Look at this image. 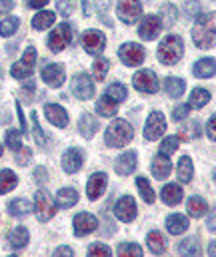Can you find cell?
Segmentation results:
<instances>
[{"mask_svg": "<svg viewBox=\"0 0 216 257\" xmlns=\"http://www.w3.org/2000/svg\"><path fill=\"white\" fill-rule=\"evenodd\" d=\"M2 180H0V192L2 193H8L12 192L14 188H16V174L12 172V170H2Z\"/></svg>", "mask_w": 216, "mask_h": 257, "instance_id": "cell-37", "label": "cell"}, {"mask_svg": "<svg viewBox=\"0 0 216 257\" xmlns=\"http://www.w3.org/2000/svg\"><path fill=\"white\" fill-rule=\"evenodd\" d=\"M170 172H172V164H170L168 156L160 154V156H156V158L152 160V176H154L156 180H164V178H168Z\"/></svg>", "mask_w": 216, "mask_h": 257, "instance_id": "cell-21", "label": "cell"}, {"mask_svg": "<svg viewBox=\"0 0 216 257\" xmlns=\"http://www.w3.org/2000/svg\"><path fill=\"white\" fill-rule=\"evenodd\" d=\"M14 156H16V162H18L20 166H26V164L30 162V150H28L26 146H20L18 150H14Z\"/></svg>", "mask_w": 216, "mask_h": 257, "instance_id": "cell-46", "label": "cell"}, {"mask_svg": "<svg viewBox=\"0 0 216 257\" xmlns=\"http://www.w3.org/2000/svg\"><path fill=\"white\" fill-rule=\"evenodd\" d=\"M12 8V4L8 2V0H2V12H6V10H10Z\"/></svg>", "mask_w": 216, "mask_h": 257, "instance_id": "cell-58", "label": "cell"}, {"mask_svg": "<svg viewBox=\"0 0 216 257\" xmlns=\"http://www.w3.org/2000/svg\"><path fill=\"white\" fill-rule=\"evenodd\" d=\"M190 108H192L190 104H182V106H176V108H174V112H172V118H174L176 122L184 120V118L188 116V110H190Z\"/></svg>", "mask_w": 216, "mask_h": 257, "instance_id": "cell-48", "label": "cell"}, {"mask_svg": "<svg viewBox=\"0 0 216 257\" xmlns=\"http://www.w3.org/2000/svg\"><path fill=\"white\" fill-rule=\"evenodd\" d=\"M176 174H178V180L182 184H188L192 180V174H194V168H192V160L188 156H182L178 160V168H176Z\"/></svg>", "mask_w": 216, "mask_h": 257, "instance_id": "cell-23", "label": "cell"}, {"mask_svg": "<svg viewBox=\"0 0 216 257\" xmlns=\"http://www.w3.org/2000/svg\"><path fill=\"white\" fill-rule=\"evenodd\" d=\"M32 130H34V140L38 142V146H42L44 144V134H42V128L38 124V116L36 114H32Z\"/></svg>", "mask_w": 216, "mask_h": 257, "instance_id": "cell-47", "label": "cell"}, {"mask_svg": "<svg viewBox=\"0 0 216 257\" xmlns=\"http://www.w3.org/2000/svg\"><path fill=\"white\" fill-rule=\"evenodd\" d=\"M18 24H20V20H18V18H14V16H4V18H2V22H0V34H2L4 38L12 36V34H14V30L18 28Z\"/></svg>", "mask_w": 216, "mask_h": 257, "instance_id": "cell-38", "label": "cell"}, {"mask_svg": "<svg viewBox=\"0 0 216 257\" xmlns=\"http://www.w3.org/2000/svg\"><path fill=\"white\" fill-rule=\"evenodd\" d=\"M134 168H136V154H134V152L122 154V156L116 160V166H114V170H116L118 176H130V174L134 172Z\"/></svg>", "mask_w": 216, "mask_h": 257, "instance_id": "cell-19", "label": "cell"}, {"mask_svg": "<svg viewBox=\"0 0 216 257\" xmlns=\"http://www.w3.org/2000/svg\"><path fill=\"white\" fill-rule=\"evenodd\" d=\"M166 229L172 233V235H180V233H184L186 229H188V219L184 217V215H170L168 219H166Z\"/></svg>", "mask_w": 216, "mask_h": 257, "instance_id": "cell-24", "label": "cell"}, {"mask_svg": "<svg viewBox=\"0 0 216 257\" xmlns=\"http://www.w3.org/2000/svg\"><path fill=\"white\" fill-rule=\"evenodd\" d=\"M30 209H32V205H30L26 199H14V201H10V205H8V211H10V215H14V217H24V215L30 213Z\"/></svg>", "mask_w": 216, "mask_h": 257, "instance_id": "cell-31", "label": "cell"}, {"mask_svg": "<svg viewBox=\"0 0 216 257\" xmlns=\"http://www.w3.org/2000/svg\"><path fill=\"white\" fill-rule=\"evenodd\" d=\"M106 96H110L116 102H122V100H126V88L122 84H112V86H108Z\"/></svg>", "mask_w": 216, "mask_h": 257, "instance_id": "cell-41", "label": "cell"}, {"mask_svg": "<svg viewBox=\"0 0 216 257\" xmlns=\"http://www.w3.org/2000/svg\"><path fill=\"white\" fill-rule=\"evenodd\" d=\"M72 225H74V233L78 235V237H82V235H88V233H92L94 229H96V225H98V219L92 215V213H78L76 217H74V221H72Z\"/></svg>", "mask_w": 216, "mask_h": 257, "instance_id": "cell-14", "label": "cell"}, {"mask_svg": "<svg viewBox=\"0 0 216 257\" xmlns=\"http://www.w3.org/2000/svg\"><path fill=\"white\" fill-rule=\"evenodd\" d=\"M178 251H180L182 255H198V253H200V243H198L196 237H188L186 241H182V243L178 245Z\"/></svg>", "mask_w": 216, "mask_h": 257, "instance_id": "cell-39", "label": "cell"}, {"mask_svg": "<svg viewBox=\"0 0 216 257\" xmlns=\"http://www.w3.org/2000/svg\"><path fill=\"white\" fill-rule=\"evenodd\" d=\"M54 24V12H38L34 18H32V26L36 30H46L48 26Z\"/></svg>", "mask_w": 216, "mask_h": 257, "instance_id": "cell-35", "label": "cell"}, {"mask_svg": "<svg viewBox=\"0 0 216 257\" xmlns=\"http://www.w3.org/2000/svg\"><path fill=\"white\" fill-rule=\"evenodd\" d=\"M78 130H80V134L82 136H86V138H92L94 136V132L98 130V124H96V120L86 112L82 118H80V124H78Z\"/></svg>", "mask_w": 216, "mask_h": 257, "instance_id": "cell-33", "label": "cell"}, {"mask_svg": "<svg viewBox=\"0 0 216 257\" xmlns=\"http://www.w3.org/2000/svg\"><path fill=\"white\" fill-rule=\"evenodd\" d=\"M116 12H118V18L126 24H132L140 18L142 14V6L138 0H120L118 6H116Z\"/></svg>", "mask_w": 216, "mask_h": 257, "instance_id": "cell-7", "label": "cell"}, {"mask_svg": "<svg viewBox=\"0 0 216 257\" xmlns=\"http://www.w3.org/2000/svg\"><path fill=\"white\" fill-rule=\"evenodd\" d=\"M216 74V60L212 58H202L194 64V76L198 78H210Z\"/></svg>", "mask_w": 216, "mask_h": 257, "instance_id": "cell-25", "label": "cell"}, {"mask_svg": "<svg viewBox=\"0 0 216 257\" xmlns=\"http://www.w3.org/2000/svg\"><path fill=\"white\" fill-rule=\"evenodd\" d=\"M44 114H46L48 122L54 124L56 128H64V126L68 124V114H66V110H64L62 106H58V104H46Z\"/></svg>", "mask_w": 216, "mask_h": 257, "instance_id": "cell-18", "label": "cell"}, {"mask_svg": "<svg viewBox=\"0 0 216 257\" xmlns=\"http://www.w3.org/2000/svg\"><path fill=\"white\" fill-rule=\"evenodd\" d=\"M208 102H210V92H206L202 88L192 90V94H190V106L192 108H204Z\"/></svg>", "mask_w": 216, "mask_h": 257, "instance_id": "cell-36", "label": "cell"}, {"mask_svg": "<svg viewBox=\"0 0 216 257\" xmlns=\"http://www.w3.org/2000/svg\"><path fill=\"white\" fill-rule=\"evenodd\" d=\"M162 30V22L158 16H146L140 26H138V34L142 40H154Z\"/></svg>", "mask_w": 216, "mask_h": 257, "instance_id": "cell-16", "label": "cell"}, {"mask_svg": "<svg viewBox=\"0 0 216 257\" xmlns=\"http://www.w3.org/2000/svg\"><path fill=\"white\" fill-rule=\"evenodd\" d=\"M104 188H106V174H92V178L88 180V184H86V193H88V197L90 199H98L102 192H104Z\"/></svg>", "mask_w": 216, "mask_h": 257, "instance_id": "cell-20", "label": "cell"}, {"mask_svg": "<svg viewBox=\"0 0 216 257\" xmlns=\"http://www.w3.org/2000/svg\"><path fill=\"white\" fill-rule=\"evenodd\" d=\"M208 255H210V257H216V241H212V243L208 245Z\"/></svg>", "mask_w": 216, "mask_h": 257, "instance_id": "cell-57", "label": "cell"}, {"mask_svg": "<svg viewBox=\"0 0 216 257\" xmlns=\"http://www.w3.org/2000/svg\"><path fill=\"white\" fill-rule=\"evenodd\" d=\"M118 54H120V60L126 66H138L144 62V48L140 44H134V42L122 44Z\"/></svg>", "mask_w": 216, "mask_h": 257, "instance_id": "cell-8", "label": "cell"}, {"mask_svg": "<svg viewBox=\"0 0 216 257\" xmlns=\"http://www.w3.org/2000/svg\"><path fill=\"white\" fill-rule=\"evenodd\" d=\"M34 66H36V50L26 48V52L22 54V60L12 66V76L18 80H24L34 72Z\"/></svg>", "mask_w": 216, "mask_h": 257, "instance_id": "cell-5", "label": "cell"}, {"mask_svg": "<svg viewBox=\"0 0 216 257\" xmlns=\"http://www.w3.org/2000/svg\"><path fill=\"white\" fill-rule=\"evenodd\" d=\"M88 253H90V255H106L108 257L112 251H110L106 245H102V243H92V245L88 247Z\"/></svg>", "mask_w": 216, "mask_h": 257, "instance_id": "cell-49", "label": "cell"}, {"mask_svg": "<svg viewBox=\"0 0 216 257\" xmlns=\"http://www.w3.org/2000/svg\"><path fill=\"white\" fill-rule=\"evenodd\" d=\"M72 94L80 100H90L94 96V84L86 74H76L72 78Z\"/></svg>", "mask_w": 216, "mask_h": 257, "instance_id": "cell-11", "label": "cell"}, {"mask_svg": "<svg viewBox=\"0 0 216 257\" xmlns=\"http://www.w3.org/2000/svg\"><path fill=\"white\" fill-rule=\"evenodd\" d=\"M114 215H116L120 221H124V223L132 221L134 215H136V201H134V197H130V195L120 197V199L116 201V205H114Z\"/></svg>", "mask_w": 216, "mask_h": 257, "instance_id": "cell-12", "label": "cell"}, {"mask_svg": "<svg viewBox=\"0 0 216 257\" xmlns=\"http://www.w3.org/2000/svg\"><path fill=\"white\" fill-rule=\"evenodd\" d=\"M206 209H208V205H206V201L202 199V197H198V195H194V197H190L188 199V215L190 217H204L206 215Z\"/></svg>", "mask_w": 216, "mask_h": 257, "instance_id": "cell-27", "label": "cell"}, {"mask_svg": "<svg viewBox=\"0 0 216 257\" xmlns=\"http://www.w3.org/2000/svg\"><path fill=\"white\" fill-rule=\"evenodd\" d=\"M136 186H138V190H140V195H142V199L146 203H152L154 201V190L150 188V184H148V180L146 178H136Z\"/></svg>", "mask_w": 216, "mask_h": 257, "instance_id": "cell-40", "label": "cell"}, {"mask_svg": "<svg viewBox=\"0 0 216 257\" xmlns=\"http://www.w3.org/2000/svg\"><path fill=\"white\" fill-rule=\"evenodd\" d=\"M200 124L198 122H186L182 130H180V138L184 140V142H192V140H196V138H200Z\"/></svg>", "mask_w": 216, "mask_h": 257, "instance_id": "cell-34", "label": "cell"}, {"mask_svg": "<svg viewBox=\"0 0 216 257\" xmlns=\"http://www.w3.org/2000/svg\"><path fill=\"white\" fill-rule=\"evenodd\" d=\"M58 10H60L64 16H70V12L74 10V2H72V0H60V2H58Z\"/></svg>", "mask_w": 216, "mask_h": 257, "instance_id": "cell-50", "label": "cell"}, {"mask_svg": "<svg viewBox=\"0 0 216 257\" xmlns=\"http://www.w3.org/2000/svg\"><path fill=\"white\" fill-rule=\"evenodd\" d=\"M208 229H210V231H216V209L210 213V217H208Z\"/></svg>", "mask_w": 216, "mask_h": 257, "instance_id": "cell-54", "label": "cell"}, {"mask_svg": "<svg viewBox=\"0 0 216 257\" xmlns=\"http://www.w3.org/2000/svg\"><path fill=\"white\" fill-rule=\"evenodd\" d=\"M96 112L100 116H104V118H110V116H114L118 112V102L112 100L110 96H104V98H100L96 102Z\"/></svg>", "mask_w": 216, "mask_h": 257, "instance_id": "cell-22", "label": "cell"}, {"mask_svg": "<svg viewBox=\"0 0 216 257\" xmlns=\"http://www.w3.org/2000/svg\"><path fill=\"white\" fill-rule=\"evenodd\" d=\"M176 148H178V138L170 136V138H166V140L162 142V146H160V154L170 156L172 152H176Z\"/></svg>", "mask_w": 216, "mask_h": 257, "instance_id": "cell-43", "label": "cell"}, {"mask_svg": "<svg viewBox=\"0 0 216 257\" xmlns=\"http://www.w3.org/2000/svg\"><path fill=\"white\" fill-rule=\"evenodd\" d=\"M132 84H134L136 90L146 92V94H156L158 88H160L156 74L150 72V70H140V72H136L134 78H132Z\"/></svg>", "mask_w": 216, "mask_h": 257, "instance_id": "cell-6", "label": "cell"}, {"mask_svg": "<svg viewBox=\"0 0 216 257\" xmlns=\"http://www.w3.org/2000/svg\"><path fill=\"white\" fill-rule=\"evenodd\" d=\"M164 88H166V94H168L170 98H180V96L184 94V90H186V84H184V80H180V78H166Z\"/></svg>", "mask_w": 216, "mask_h": 257, "instance_id": "cell-29", "label": "cell"}, {"mask_svg": "<svg viewBox=\"0 0 216 257\" xmlns=\"http://www.w3.org/2000/svg\"><path fill=\"white\" fill-rule=\"evenodd\" d=\"M34 88H36V86H34V82H26V84H24V88H22V94H24V100H26V102H30V100H32Z\"/></svg>", "mask_w": 216, "mask_h": 257, "instance_id": "cell-52", "label": "cell"}, {"mask_svg": "<svg viewBox=\"0 0 216 257\" xmlns=\"http://www.w3.org/2000/svg\"><path fill=\"white\" fill-rule=\"evenodd\" d=\"M192 40L198 48L208 50L216 44V12H208L196 18L192 28Z\"/></svg>", "mask_w": 216, "mask_h": 257, "instance_id": "cell-1", "label": "cell"}, {"mask_svg": "<svg viewBox=\"0 0 216 257\" xmlns=\"http://www.w3.org/2000/svg\"><path fill=\"white\" fill-rule=\"evenodd\" d=\"M76 201H78V193L70 190V188H64V190H60V192L56 193L58 207H72Z\"/></svg>", "mask_w": 216, "mask_h": 257, "instance_id": "cell-32", "label": "cell"}, {"mask_svg": "<svg viewBox=\"0 0 216 257\" xmlns=\"http://www.w3.org/2000/svg\"><path fill=\"white\" fill-rule=\"evenodd\" d=\"M162 201L166 205H176L182 201V190L176 184H168L162 188Z\"/></svg>", "mask_w": 216, "mask_h": 257, "instance_id": "cell-26", "label": "cell"}, {"mask_svg": "<svg viewBox=\"0 0 216 257\" xmlns=\"http://www.w3.org/2000/svg\"><path fill=\"white\" fill-rule=\"evenodd\" d=\"M132 136H134V130H132V126L126 120H114L106 128L104 142L110 148H122V146H126L132 140Z\"/></svg>", "mask_w": 216, "mask_h": 257, "instance_id": "cell-3", "label": "cell"}, {"mask_svg": "<svg viewBox=\"0 0 216 257\" xmlns=\"http://www.w3.org/2000/svg\"><path fill=\"white\" fill-rule=\"evenodd\" d=\"M82 46L88 54H100L106 46V38L98 30H86L84 36H82Z\"/></svg>", "mask_w": 216, "mask_h": 257, "instance_id": "cell-10", "label": "cell"}, {"mask_svg": "<svg viewBox=\"0 0 216 257\" xmlns=\"http://www.w3.org/2000/svg\"><path fill=\"white\" fill-rule=\"evenodd\" d=\"M8 241H10L12 249H22L28 243V231L24 227H14L12 233L8 235Z\"/></svg>", "mask_w": 216, "mask_h": 257, "instance_id": "cell-28", "label": "cell"}, {"mask_svg": "<svg viewBox=\"0 0 216 257\" xmlns=\"http://www.w3.org/2000/svg\"><path fill=\"white\" fill-rule=\"evenodd\" d=\"M182 52H184V42H182V38L176 36V34H168V36L160 42V46H158V60H160L162 64L172 66L182 58Z\"/></svg>", "mask_w": 216, "mask_h": 257, "instance_id": "cell-2", "label": "cell"}, {"mask_svg": "<svg viewBox=\"0 0 216 257\" xmlns=\"http://www.w3.org/2000/svg\"><path fill=\"white\" fill-rule=\"evenodd\" d=\"M146 245H148V249H150L152 253H164V251H166V241H164L162 233H158V231L148 233Z\"/></svg>", "mask_w": 216, "mask_h": 257, "instance_id": "cell-30", "label": "cell"}, {"mask_svg": "<svg viewBox=\"0 0 216 257\" xmlns=\"http://www.w3.org/2000/svg\"><path fill=\"white\" fill-rule=\"evenodd\" d=\"M82 168V152L76 148H68L62 154V170L66 174H76Z\"/></svg>", "mask_w": 216, "mask_h": 257, "instance_id": "cell-17", "label": "cell"}, {"mask_svg": "<svg viewBox=\"0 0 216 257\" xmlns=\"http://www.w3.org/2000/svg\"><path fill=\"white\" fill-rule=\"evenodd\" d=\"M64 78H66V72L62 64H48L42 70V80L52 88H60L64 84Z\"/></svg>", "mask_w": 216, "mask_h": 257, "instance_id": "cell-15", "label": "cell"}, {"mask_svg": "<svg viewBox=\"0 0 216 257\" xmlns=\"http://www.w3.org/2000/svg\"><path fill=\"white\" fill-rule=\"evenodd\" d=\"M198 10H200L198 2H196V0H188V4H186V14H188V16H196Z\"/></svg>", "mask_w": 216, "mask_h": 257, "instance_id": "cell-53", "label": "cell"}, {"mask_svg": "<svg viewBox=\"0 0 216 257\" xmlns=\"http://www.w3.org/2000/svg\"><path fill=\"white\" fill-rule=\"evenodd\" d=\"M108 60L106 58H102V60H96L94 66H92V70H94V78L96 80H104V76H106V72H108Z\"/></svg>", "mask_w": 216, "mask_h": 257, "instance_id": "cell-44", "label": "cell"}, {"mask_svg": "<svg viewBox=\"0 0 216 257\" xmlns=\"http://www.w3.org/2000/svg\"><path fill=\"white\" fill-rule=\"evenodd\" d=\"M48 4V0H30V6L32 8H42V6H46Z\"/></svg>", "mask_w": 216, "mask_h": 257, "instance_id": "cell-56", "label": "cell"}, {"mask_svg": "<svg viewBox=\"0 0 216 257\" xmlns=\"http://www.w3.org/2000/svg\"><path fill=\"white\" fill-rule=\"evenodd\" d=\"M54 255H72V249L70 247H58L54 251Z\"/></svg>", "mask_w": 216, "mask_h": 257, "instance_id": "cell-55", "label": "cell"}, {"mask_svg": "<svg viewBox=\"0 0 216 257\" xmlns=\"http://www.w3.org/2000/svg\"><path fill=\"white\" fill-rule=\"evenodd\" d=\"M206 134H208V138L216 142V114L208 120V124H206Z\"/></svg>", "mask_w": 216, "mask_h": 257, "instance_id": "cell-51", "label": "cell"}, {"mask_svg": "<svg viewBox=\"0 0 216 257\" xmlns=\"http://www.w3.org/2000/svg\"><path fill=\"white\" fill-rule=\"evenodd\" d=\"M72 42V28L68 24H60L52 30V34L48 36V48L52 52H62L66 48V44Z\"/></svg>", "mask_w": 216, "mask_h": 257, "instance_id": "cell-4", "label": "cell"}, {"mask_svg": "<svg viewBox=\"0 0 216 257\" xmlns=\"http://www.w3.org/2000/svg\"><path fill=\"white\" fill-rule=\"evenodd\" d=\"M166 130V120L160 112H152L146 120V128H144V138L146 140H158Z\"/></svg>", "mask_w": 216, "mask_h": 257, "instance_id": "cell-13", "label": "cell"}, {"mask_svg": "<svg viewBox=\"0 0 216 257\" xmlns=\"http://www.w3.org/2000/svg\"><path fill=\"white\" fill-rule=\"evenodd\" d=\"M24 134L20 132V130H10L8 134H6V146L14 152V150H18L20 146H22V142H20V138H22Z\"/></svg>", "mask_w": 216, "mask_h": 257, "instance_id": "cell-42", "label": "cell"}, {"mask_svg": "<svg viewBox=\"0 0 216 257\" xmlns=\"http://www.w3.org/2000/svg\"><path fill=\"white\" fill-rule=\"evenodd\" d=\"M118 255H142V249L136 243H122L118 245Z\"/></svg>", "mask_w": 216, "mask_h": 257, "instance_id": "cell-45", "label": "cell"}, {"mask_svg": "<svg viewBox=\"0 0 216 257\" xmlns=\"http://www.w3.org/2000/svg\"><path fill=\"white\" fill-rule=\"evenodd\" d=\"M36 217L40 219V221H48L52 215H54V201H52V197H50V193L44 192V190H38L36 192Z\"/></svg>", "mask_w": 216, "mask_h": 257, "instance_id": "cell-9", "label": "cell"}]
</instances>
